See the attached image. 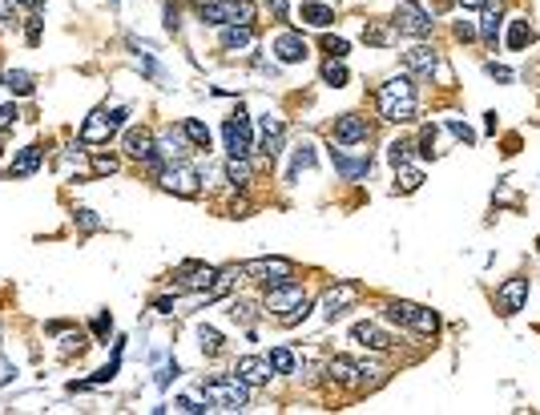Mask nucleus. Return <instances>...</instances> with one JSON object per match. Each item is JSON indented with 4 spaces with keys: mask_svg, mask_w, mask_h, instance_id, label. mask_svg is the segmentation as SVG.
I'll return each mask as SVG.
<instances>
[{
    "mask_svg": "<svg viewBox=\"0 0 540 415\" xmlns=\"http://www.w3.org/2000/svg\"><path fill=\"white\" fill-rule=\"evenodd\" d=\"M375 105H379V117H383V121H395V126H407V121H415V89H412V77H391L387 85L375 93Z\"/></svg>",
    "mask_w": 540,
    "mask_h": 415,
    "instance_id": "1",
    "label": "nucleus"
},
{
    "mask_svg": "<svg viewBox=\"0 0 540 415\" xmlns=\"http://www.w3.org/2000/svg\"><path fill=\"white\" fill-rule=\"evenodd\" d=\"M202 399L218 407V411H242L250 403V387L238 375H214L202 383Z\"/></svg>",
    "mask_w": 540,
    "mask_h": 415,
    "instance_id": "2",
    "label": "nucleus"
},
{
    "mask_svg": "<svg viewBox=\"0 0 540 415\" xmlns=\"http://www.w3.org/2000/svg\"><path fill=\"white\" fill-rule=\"evenodd\" d=\"M198 21L202 25H250L254 21V9L250 0H198Z\"/></svg>",
    "mask_w": 540,
    "mask_h": 415,
    "instance_id": "3",
    "label": "nucleus"
},
{
    "mask_svg": "<svg viewBox=\"0 0 540 415\" xmlns=\"http://www.w3.org/2000/svg\"><path fill=\"white\" fill-rule=\"evenodd\" d=\"M383 315L391 323H403V327L419 331V335H436L440 331V315L427 311V306H415V302H403V299H387L383 302Z\"/></svg>",
    "mask_w": 540,
    "mask_h": 415,
    "instance_id": "4",
    "label": "nucleus"
},
{
    "mask_svg": "<svg viewBox=\"0 0 540 415\" xmlns=\"http://www.w3.org/2000/svg\"><path fill=\"white\" fill-rule=\"evenodd\" d=\"M158 182H162L165 194H177V198H198L206 177H202L194 165H186V162H170V165H162Z\"/></svg>",
    "mask_w": 540,
    "mask_h": 415,
    "instance_id": "5",
    "label": "nucleus"
},
{
    "mask_svg": "<svg viewBox=\"0 0 540 415\" xmlns=\"http://www.w3.org/2000/svg\"><path fill=\"white\" fill-rule=\"evenodd\" d=\"M391 25L400 28L403 37L424 40V37H431L436 21H431V13H427L419 0H400V4H395V21H391Z\"/></svg>",
    "mask_w": 540,
    "mask_h": 415,
    "instance_id": "6",
    "label": "nucleus"
},
{
    "mask_svg": "<svg viewBox=\"0 0 540 415\" xmlns=\"http://www.w3.org/2000/svg\"><path fill=\"white\" fill-rule=\"evenodd\" d=\"M242 275L258 278L263 290H270L282 282H294V262L290 258H254V262H242Z\"/></svg>",
    "mask_w": 540,
    "mask_h": 415,
    "instance_id": "7",
    "label": "nucleus"
},
{
    "mask_svg": "<svg viewBox=\"0 0 540 415\" xmlns=\"http://www.w3.org/2000/svg\"><path fill=\"white\" fill-rule=\"evenodd\" d=\"M121 150L133 157V162L141 165H150L153 174H162V162H158V145H153V133L145 126H133L126 129V138H121Z\"/></svg>",
    "mask_w": 540,
    "mask_h": 415,
    "instance_id": "8",
    "label": "nucleus"
},
{
    "mask_svg": "<svg viewBox=\"0 0 540 415\" xmlns=\"http://www.w3.org/2000/svg\"><path fill=\"white\" fill-rule=\"evenodd\" d=\"M222 138H226V150L230 157H250L254 150V129H250V117L242 114H230L226 117V126H222Z\"/></svg>",
    "mask_w": 540,
    "mask_h": 415,
    "instance_id": "9",
    "label": "nucleus"
},
{
    "mask_svg": "<svg viewBox=\"0 0 540 415\" xmlns=\"http://www.w3.org/2000/svg\"><path fill=\"white\" fill-rule=\"evenodd\" d=\"M528 278L524 275H516V278H508L500 290H496V311H500L504 319H512V315H520L524 311V302H528Z\"/></svg>",
    "mask_w": 540,
    "mask_h": 415,
    "instance_id": "10",
    "label": "nucleus"
},
{
    "mask_svg": "<svg viewBox=\"0 0 540 415\" xmlns=\"http://www.w3.org/2000/svg\"><path fill=\"white\" fill-rule=\"evenodd\" d=\"M331 133H335L339 145H359V141L371 138V121H367L363 114H339L335 126H331Z\"/></svg>",
    "mask_w": 540,
    "mask_h": 415,
    "instance_id": "11",
    "label": "nucleus"
},
{
    "mask_svg": "<svg viewBox=\"0 0 540 415\" xmlns=\"http://www.w3.org/2000/svg\"><path fill=\"white\" fill-rule=\"evenodd\" d=\"M270 49H275V57H278L282 65H299V61H307V57H311V49H307L302 33H294V28H282Z\"/></svg>",
    "mask_w": 540,
    "mask_h": 415,
    "instance_id": "12",
    "label": "nucleus"
},
{
    "mask_svg": "<svg viewBox=\"0 0 540 415\" xmlns=\"http://www.w3.org/2000/svg\"><path fill=\"white\" fill-rule=\"evenodd\" d=\"M302 299H307V290H302L299 282H282V287L266 290V311H275V319H282L287 311H294Z\"/></svg>",
    "mask_w": 540,
    "mask_h": 415,
    "instance_id": "13",
    "label": "nucleus"
},
{
    "mask_svg": "<svg viewBox=\"0 0 540 415\" xmlns=\"http://www.w3.org/2000/svg\"><path fill=\"white\" fill-rule=\"evenodd\" d=\"M153 145H158V162H162V165H170V162H186L189 150H194V145L186 141V133H182V129H165L162 138H153Z\"/></svg>",
    "mask_w": 540,
    "mask_h": 415,
    "instance_id": "14",
    "label": "nucleus"
},
{
    "mask_svg": "<svg viewBox=\"0 0 540 415\" xmlns=\"http://www.w3.org/2000/svg\"><path fill=\"white\" fill-rule=\"evenodd\" d=\"M331 165H335V174H339L343 182H363V177L371 174V157H367V153L351 157L347 150H331Z\"/></svg>",
    "mask_w": 540,
    "mask_h": 415,
    "instance_id": "15",
    "label": "nucleus"
},
{
    "mask_svg": "<svg viewBox=\"0 0 540 415\" xmlns=\"http://www.w3.org/2000/svg\"><path fill=\"white\" fill-rule=\"evenodd\" d=\"M403 69L412 77H431L440 69V52L431 49V45H415V49L403 52Z\"/></svg>",
    "mask_w": 540,
    "mask_h": 415,
    "instance_id": "16",
    "label": "nucleus"
},
{
    "mask_svg": "<svg viewBox=\"0 0 540 415\" xmlns=\"http://www.w3.org/2000/svg\"><path fill=\"white\" fill-rule=\"evenodd\" d=\"M234 375H238L246 387H266L275 371H270V363H266V359H258V355H242L238 363H234Z\"/></svg>",
    "mask_w": 540,
    "mask_h": 415,
    "instance_id": "17",
    "label": "nucleus"
},
{
    "mask_svg": "<svg viewBox=\"0 0 540 415\" xmlns=\"http://www.w3.org/2000/svg\"><path fill=\"white\" fill-rule=\"evenodd\" d=\"M114 121H109V109H93L89 114V121L81 126V141L85 145H105V141L114 138Z\"/></svg>",
    "mask_w": 540,
    "mask_h": 415,
    "instance_id": "18",
    "label": "nucleus"
},
{
    "mask_svg": "<svg viewBox=\"0 0 540 415\" xmlns=\"http://www.w3.org/2000/svg\"><path fill=\"white\" fill-rule=\"evenodd\" d=\"M355 299H359V287H355V282H339V287H331L327 294H323V315L335 323V319L343 315V306H351Z\"/></svg>",
    "mask_w": 540,
    "mask_h": 415,
    "instance_id": "19",
    "label": "nucleus"
},
{
    "mask_svg": "<svg viewBox=\"0 0 540 415\" xmlns=\"http://www.w3.org/2000/svg\"><path fill=\"white\" fill-rule=\"evenodd\" d=\"M351 343H359V347H371V351H387L391 347V335L383 327H375V323H355L351 327Z\"/></svg>",
    "mask_w": 540,
    "mask_h": 415,
    "instance_id": "20",
    "label": "nucleus"
},
{
    "mask_svg": "<svg viewBox=\"0 0 540 415\" xmlns=\"http://www.w3.org/2000/svg\"><path fill=\"white\" fill-rule=\"evenodd\" d=\"M214 266H202V262H186L182 266V278H177V290H206L214 282Z\"/></svg>",
    "mask_w": 540,
    "mask_h": 415,
    "instance_id": "21",
    "label": "nucleus"
},
{
    "mask_svg": "<svg viewBox=\"0 0 540 415\" xmlns=\"http://www.w3.org/2000/svg\"><path fill=\"white\" fill-rule=\"evenodd\" d=\"M238 278H242V266H226V270H218V275H214V282L202 290V302L226 299L230 290H234V282H238Z\"/></svg>",
    "mask_w": 540,
    "mask_h": 415,
    "instance_id": "22",
    "label": "nucleus"
},
{
    "mask_svg": "<svg viewBox=\"0 0 540 415\" xmlns=\"http://www.w3.org/2000/svg\"><path fill=\"white\" fill-rule=\"evenodd\" d=\"M222 49L226 52H242L254 45V25H222Z\"/></svg>",
    "mask_w": 540,
    "mask_h": 415,
    "instance_id": "23",
    "label": "nucleus"
},
{
    "mask_svg": "<svg viewBox=\"0 0 540 415\" xmlns=\"http://www.w3.org/2000/svg\"><path fill=\"white\" fill-rule=\"evenodd\" d=\"M40 162H45V150H40V145H25V150L16 153V162L9 165V177H28V174H37Z\"/></svg>",
    "mask_w": 540,
    "mask_h": 415,
    "instance_id": "24",
    "label": "nucleus"
},
{
    "mask_svg": "<svg viewBox=\"0 0 540 415\" xmlns=\"http://www.w3.org/2000/svg\"><path fill=\"white\" fill-rule=\"evenodd\" d=\"M299 21L311 25V28H331L335 25V9H331V4H319V0H307L299 9Z\"/></svg>",
    "mask_w": 540,
    "mask_h": 415,
    "instance_id": "25",
    "label": "nucleus"
},
{
    "mask_svg": "<svg viewBox=\"0 0 540 415\" xmlns=\"http://www.w3.org/2000/svg\"><path fill=\"white\" fill-rule=\"evenodd\" d=\"M532 40H536V28L528 25V16H516V21H508V49H512V52H524Z\"/></svg>",
    "mask_w": 540,
    "mask_h": 415,
    "instance_id": "26",
    "label": "nucleus"
},
{
    "mask_svg": "<svg viewBox=\"0 0 540 415\" xmlns=\"http://www.w3.org/2000/svg\"><path fill=\"white\" fill-rule=\"evenodd\" d=\"M359 375H363V363H355V359H331L327 363L331 383H359Z\"/></svg>",
    "mask_w": 540,
    "mask_h": 415,
    "instance_id": "27",
    "label": "nucleus"
},
{
    "mask_svg": "<svg viewBox=\"0 0 540 415\" xmlns=\"http://www.w3.org/2000/svg\"><path fill=\"white\" fill-rule=\"evenodd\" d=\"M500 25H504V13L500 4L492 9V4H484V16H480V37H484V45H492L496 49V37H500Z\"/></svg>",
    "mask_w": 540,
    "mask_h": 415,
    "instance_id": "28",
    "label": "nucleus"
},
{
    "mask_svg": "<svg viewBox=\"0 0 540 415\" xmlns=\"http://www.w3.org/2000/svg\"><path fill=\"white\" fill-rule=\"evenodd\" d=\"M319 77H323V85H331V89H343L351 81V73H347V65H343L339 57H327L323 69H319Z\"/></svg>",
    "mask_w": 540,
    "mask_h": 415,
    "instance_id": "29",
    "label": "nucleus"
},
{
    "mask_svg": "<svg viewBox=\"0 0 540 415\" xmlns=\"http://www.w3.org/2000/svg\"><path fill=\"white\" fill-rule=\"evenodd\" d=\"M424 186V170L419 165H395V189L400 194H415Z\"/></svg>",
    "mask_w": 540,
    "mask_h": 415,
    "instance_id": "30",
    "label": "nucleus"
},
{
    "mask_svg": "<svg viewBox=\"0 0 540 415\" xmlns=\"http://www.w3.org/2000/svg\"><path fill=\"white\" fill-rule=\"evenodd\" d=\"M266 363H270V371H275V375H294L299 359H294V351H290V347H270Z\"/></svg>",
    "mask_w": 540,
    "mask_h": 415,
    "instance_id": "31",
    "label": "nucleus"
},
{
    "mask_svg": "<svg viewBox=\"0 0 540 415\" xmlns=\"http://www.w3.org/2000/svg\"><path fill=\"white\" fill-rule=\"evenodd\" d=\"M250 177H254V170H250V162H246V157H230V162H226V182H230L234 189L250 186Z\"/></svg>",
    "mask_w": 540,
    "mask_h": 415,
    "instance_id": "32",
    "label": "nucleus"
},
{
    "mask_svg": "<svg viewBox=\"0 0 540 415\" xmlns=\"http://www.w3.org/2000/svg\"><path fill=\"white\" fill-rule=\"evenodd\" d=\"M314 162H319V157H314V145H311V141L294 145V153H290V182H294V177H299L302 170H311Z\"/></svg>",
    "mask_w": 540,
    "mask_h": 415,
    "instance_id": "33",
    "label": "nucleus"
},
{
    "mask_svg": "<svg viewBox=\"0 0 540 415\" xmlns=\"http://www.w3.org/2000/svg\"><path fill=\"white\" fill-rule=\"evenodd\" d=\"M363 40H367V45H391V40H395V25L367 21V25H363Z\"/></svg>",
    "mask_w": 540,
    "mask_h": 415,
    "instance_id": "34",
    "label": "nucleus"
},
{
    "mask_svg": "<svg viewBox=\"0 0 540 415\" xmlns=\"http://www.w3.org/2000/svg\"><path fill=\"white\" fill-rule=\"evenodd\" d=\"M4 85L13 89L16 97H28V93L37 89V77H33V73H25V69H13V73H4Z\"/></svg>",
    "mask_w": 540,
    "mask_h": 415,
    "instance_id": "35",
    "label": "nucleus"
},
{
    "mask_svg": "<svg viewBox=\"0 0 540 415\" xmlns=\"http://www.w3.org/2000/svg\"><path fill=\"white\" fill-rule=\"evenodd\" d=\"M182 133H186V141L194 145V150H210V129L202 126V121H194V117H189L186 126H182Z\"/></svg>",
    "mask_w": 540,
    "mask_h": 415,
    "instance_id": "36",
    "label": "nucleus"
},
{
    "mask_svg": "<svg viewBox=\"0 0 540 415\" xmlns=\"http://www.w3.org/2000/svg\"><path fill=\"white\" fill-rule=\"evenodd\" d=\"M117 367H121V343H117L114 359H109L105 367H97V371H93V379H89V383H93V387H101V383H109V379L117 375Z\"/></svg>",
    "mask_w": 540,
    "mask_h": 415,
    "instance_id": "37",
    "label": "nucleus"
},
{
    "mask_svg": "<svg viewBox=\"0 0 540 415\" xmlns=\"http://www.w3.org/2000/svg\"><path fill=\"white\" fill-rule=\"evenodd\" d=\"M198 343H202V351H206V355H218L226 339H222V331H214V327H198Z\"/></svg>",
    "mask_w": 540,
    "mask_h": 415,
    "instance_id": "38",
    "label": "nucleus"
},
{
    "mask_svg": "<svg viewBox=\"0 0 540 415\" xmlns=\"http://www.w3.org/2000/svg\"><path fill=\"white\" fill-rule=\"evenodd\" d=\"M117 170H121V157H117V153H97V157H93V174L97 177H109V174H117Z\"/></svg>",
    "mask_w": 540,
    "mask_h": 415,
    "instance_id": "39",
    "label": "nucleus"
},
{
    "mask_svg": "<svg viewBox=\"0 0 540 415\" xmlns=\"http://www.w3.org/2000/svg\"><path fill=\"white\" fill-rule=\"evenodd\" d=\"M412 150H415L412 141H391V145H387V162L391 165H407V162H412Z\"/></svg>",
    "mask_w": 540,
    "mask_h": 415,
    "instance_id": "40",
    "label": "nucleus"
},
{
    "mask_svg": "<svg viewBox=\"0 0 540 415\" xmlns=\"http://www.w3.org/2000/svg\"><path fill=\"white\" fill-rule=\"evenodd\" d=\"M230 319H234V323H242V327H250V323H254L258 315H254V306H250V302L234 299V302H230Z\"/></svg>",
    "mask_w": 540,
    "mask_h": 415,
    "instance_id": "41",
    "label": "nucleus"
},
{
    "mask_svg": "<svg viewBox=\"0 0 540 415\" xmlns=\"http://www.w3.org/2000/svg\"><path fill=\"white\" fill-rule=\"evenodd\" d=\"M85 347H89L85 331H73V335H65V347H61V355H65V359H73V355H81Z\"/></svg>",
    "mask_w": 540,
    "mask_h": 415,
    "instance_id": "42",
    "label": "nucleus"
},
{
    "mask_svg": "<svg viewBox=\"0 0 540 415\" xmlns=\"http://www.w3.org/2000/svg\"><path fill=\"white\" fill-rule=\"evenodd\" d=\"M307 315H311V299H302L299 306H294V311H287V315L278 319V323H282V327H299V323H302Z\"/></svg>",
    "mask_w": 540,
    "mask_h": 415,
    "instance_id": "43",
    "label": "nucleus"
},
{
    "mask_svg": "<svg viewBox=\"0 0 540 415\" xmlns=\"http://www.w3.org/2000/svg\"><path fill=\"white\" fill-rule=\"evenodd\" d=\"M323 52H327V57H347V52H351V45H347V37H323Z\"/></svg>",
    "mask_w": 540,
    "mask_h": 415,
    "instance_id": "44",
    "label": "nucleus"
},
{
    "mask_svg": "<svg viewBox=\"0 0 540 415\" xmlns=\"http://www.w3.org/2000/svg\"><path fill=\"white\" fill-rule=\"evenodd\" d=\"M89 331H93L97 339H109V335H114V319H109V311H101V315L89 323Z\"/></svg>",
    "mask_w": 540,
    "mask_h": 415,
    "instance_id": "45",
    "label": "nucleus"
},
{
    "mask_svg": "<svg viewBox=\"0 0 540 415\" xmlns=\"http://www.w3.org/2000/svg\"><path fill=\"white\" fill-rule=\"evenodd\" d=\"M419 153H424V157H431V153H436V126H424V129H419Z\"/></svg>",
    "mask_w": 540,
    "mask_h": 415,
    "instance_id": "46",
    "label": "nucleus"
},
{
    "mask_svg": "<svg viewBox=\"0 0 540 415\" xmlns=\"http://www.w3.org/2000/svg\"><path fill=\"white\" fill-rule=\"evenodd\" d=\"M258 129H263V138H278V133H282V121H278L275 114H263L258 117Z\"/></svg>",
    "mask_w": 540,
    "mask_h": 415,
    "instance_id": "47",
    "label": "nucleus"
},
{
    "mask_svg": "<svg viewBox=\"0 0 540 415\" xmlns=\"http://www.w3.org/2000/svg\"><path fill=\"white\" fill-rule=\"evenodd\" d=\"M448 129H452V138H456V141H464V145H472V141H476V133H472V129L460 121V117H452V121H448Z\"/></svg>",
    "mask_w": 540,
    "mask_h": 415,
    "instance_id": "48",
    "label": "nucleus"
},
{
    "mask_svg": "<svg viewBox=\"0 0 540 415\" xmlns=\"http://www.w3.org/2000/svg\"><path fill=\"white\" fill-rule=\"evenodd\" d=\"M77 222H81V226H85V230H101V226H105V222H101V218L97 214H93V210H77Z\"/></svg>",
    "mask_w": 540,
    "mask_h": 415,
    "instance_id": "49",
    "label": "nucleus"
},
{
    "mask_svg": "<svg viewBox=\"0 0 540 415\" xmlns=\"http://www.w3.org/2000/svg\"><path fill=\"white\" fill-rule=\"evenodd\" d=\"M16 105H0V133H4V129H13L16 126Z\"/></svg>",
    "mask_w": 540,
    "mask_h": 415,
    "instance_id": "50",
    "label": "nucleus"
},
{
    "mask_svg": "<svg viewBox=\"0 0 540 415\" xmlns=\"http://www.w3.org/2000/svg\"><path fill=\"white\" fill-rule=\"evenodd\" d=\"M25 40H28V45H40V16H37V13L28 16V25H25Z\"/></svg>",
    "mask_w": 540,
    "mask_h": 415,
    "instance_id": "51",
    "label": "nucleus"
},
{
    "mask_svg": "<svg viewBox=\"0 0 540 415\" xmlns=\"http://www.w3.org/2000/svg\"><path fill=\"white\" fill-rule=\"evenodd\" d=\"M456 37H460V40H476L480 28L472 25V21H456Z\"/></svg>",
    "mask_w": 540,
    "mask_h": 415,
    "instance_id": "52",
    "label": "nucleus"
},
{
    "mask_svg": "<svg viewBox=\"0 0 540 415\" xmlns=\"http://www.w3.org/2000/svg\"><path fill=\"white\" fill-rule=\"evenodd\" d=\"M165 28H170V33L182 28V13H177V4H165Z\"/></svg>",
    "mask_w": 540,
    "mask_h": 415,
    "instance_id": "53",
    "label": "nucleus"
},
{
    "mask_svg": "<svg viewBox=\"0 0 540 415\" xmlns=\"http://www.w3.org/2000/svg\"><path fill=\"white\" fill-rule=\"evenodd\" d=\"M13 379H16V367L9 363V359H0V387H9Z\"/></svg>",
    "mask_w": 540,
    "mask_h": 415,
    "instance_id": "54",
    "label": "nucleus"
},
{
    "mask_svg": "<svg viewBox=\"0 0 540 415\" xmlns=\"http://www.w3.org/2000/svg\"><path fill=\"white\" fill-rule=\"evenodd\" d=\"M177 375H182V367H177V363H170V367H162V371H158V383L165 387V383H170V379H177Z\"/></svg>",
    "mask_w": 540,
    "mask_h": 415,
    "instance_id": "55",
    "label": "nucleus"
},
{
    "mask_svg": "<svg viewBox=\"0 0 540 415\" xmlns=\"http://www.w3.org/2000/svg\"><path fill=\"white\" fill-rule=\"evenodd\" d=\"M488 73L496 77V81H504V85H508V81H512V69H504V65H496V61L488 65Z\"/></svg>",
    "mask_w": 540,
    "mask_h": 415,
    "instance_id": "56",
    "label": "nucleus"
},
{
    "mask_svg": "<svg viewBox=\"0 0 540 415\" xmlns=\"http://www.w3.org/2000/svg\"><path fill=\"white\" fill-rule=\"evenodd\" d=\"M153 311H158V315H174V299H153Z\"/></svg>",
    "mask_w": 540,
    "mask_h": 415,
    "instance_id": "57",
    "label": "nucleus"
},
{
    "mask_svg": "<svg viewBox=\"0 0 540 415\" xmlns=\"http://www.w3.org/2000/svg\"><path fill=\"white\" fill-rule=\"evenodd\" d=\"M0 25H16V16H13V4H9V0H0Z\"/></svg>",
    "mask_w": 540,
    "mask_h": 415,
    "instance_id": "58",
    "label": "nucleus"
},
{
    "mask_svg": "<svg viewBox=\"0 0 540 415\" xmlns=\"http://www.w3.org/2000/svg\"><path fill=\"white\" fill-rule=\"evenodd\" d=\"M246 210H250L246 201H230V218H246Z\"/></svg>",
    "mask_w": 540,
    "mask_h": 415,
    "instance_id": "59",
    "label": "nucleus"
},
{
    "mask_svg": "<svg viewBox=\"0 0 540 415\" xmlns=\"http://www.w3.org/2000/svg\"><path fill=\"white\" fill-rule=\"evenodd\" d=\"M266 4H270V13L275 16H287V0H266Z\"/></svg>",
    "mask_w": 540,
    "mask_h": 415,
    "instance_id": "60",
    "label": "nucleus"
},
{
    "mask_svg": "<svg viewBox=\"0 0 540 415\" xmlns=\"http://www.w3.org/2000/svg\"><path fill=\"white\" fill-rule=\"evenodd\" d=\"M456 4H464V9H484L488 0H456Z\"/></svg>",
    "mask_w": 540,
    "mask_h": 415,
    "instance_id": "61",
    "label": "nucleus"
},
{
    "mask_svg": "<svg viewBox=\"0 0 540 415\" xmlns=\"http://www.w3.org/2000/svg\"><path fill=\"white\" fill-rule=\"evenodd\" d=\"M0 85H4V73H0Z\"/></svg>",
    "mask_w": 540,
    "mask_h": 415,
    "instance_id": "62",
    "label": "nucleus"
},
{
    "mask_svg": "<svg viewBox=\"0 0 540 415\" xmlns=\"http://www.w3.org/2000/svg\"><path fill=\"white\" fill-rule=\"evenodd\" d=\"M496 4H500V0H496Z\"/></svg>",
    "mask_w": 540,
    "mask_h": 415,
    "instance_id": "63",
    "label": "nucleus"
},
{
    "mask_svg": "<svg viewBox=\"0 0 540 415\" xmlns=\"http://www.w3.org/2000/svg\"><path fill=\"white\" fill-rule=\"evenodd\" d=\"M114 4H117V0H114Z\"/></svg>",
    "mask_w": 540,
    "mask_h": 415,
    "instance_id": "64",
    "label": "nucleus"
}]
</instances>
